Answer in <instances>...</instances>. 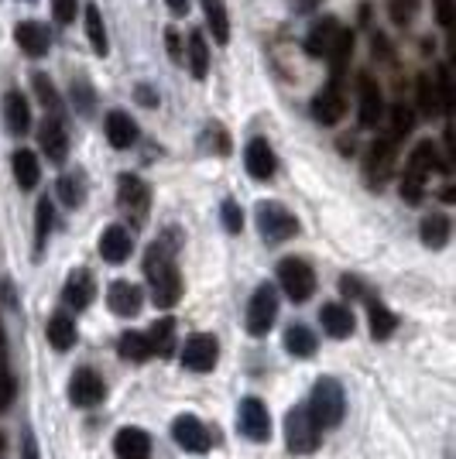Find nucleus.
Wrapping results in <instances>:
<instances>
[{
	"label": "nucleus",
	"mask_w": 456,
	"mask_h": 459,
	"mask_svg": "<svg viewBox=\"0 0 456 459\" xmlns=\"http://www.w3.org/2000/svg\"><path fill=\"white\" fill-rule=\"evenodd\" d=\"M145 274L152 285V299L158 308H171L182 299V274L175 268V247L165 240H154L148 257H145Z\"/></svg>",
	"instance_id": "f257e3e1"
},
{
	"label": "nucleus",
	"mask_w": 456,
	"mask_h": 459,
	"mask_svg": "<svg viewBox=\"0 0 456 459\" xmlns=\"http://www.w3.org/2000/svg\"><path fill=\"white\" fill-rule=\"evenodd\" d=\"M312 425L326 432V429H337L343 421V411H346V402H343V387L333 377H320L316 387H312V398L305 404Z\"/></svg>",
	"instance_id": "f03ea898"
},
{
	"label": "nucleus",
	"mask_w": 456,
	"mask_h": 459,
	"mask_svg": "<svg viewBox=\"0 0 456 459\" xmlns=\"http://www.w3.org/2000/svg\"><path fill=\"white\" fill-rule=\"evenodd\" d=\"M278 285H282V291H285L292 302H309L312 291H316V274L299 257H285L278 264Z\"/></svg>",
	"instance_id": "7ed1b4c3"
},
{
	"label": "nucleus",
	"mask_w": 456,
	"mask_h": 459,
	"mask_svg": "<svg viewBox=\"0 0 456 459\" xmlns=\"http://www.w3.org/2000/svg\"><path fill=\"white\" fill-rule=\"evenodd\" d=\"M117 203H120V212H124L127 220L145 223L148 206H152V189H148V182L137 178V175H120V182H117Z\"/></svg>",
	"instance_id": "20e7f679"
},
{
	"label": "nucleus",
	"mask_w": 456,
	"mask_h": 459,
	"mask_svg": "<svg viewBox=\"0 0 456 459\" xmlns=\"http://www.w3.org/2000/svg\"><path fill=\"white\" fill-rule=\"evenodd\" d=\"M258 230L265 240H288L299 233V220L282 206V203H261L258 206Z\"/></svg>",
	"instance_id": "39448f33"
},
{
	"label": "nucleus",
	"mask_w": 456,
	"mask_h": 459,
	"mask_svg": "<svg viewBox=\"0 0 456 459\" xmlns=\"http://www.w3.org/2000/svg\"><path fill=\"white\" fill-rule=\"evenodd\" d=\"M278 319V291L271 285H261L248 302V333L250 336H265Z\"/></svg>",
	"instance_id": "423d86ee"
},
{
	"label": "nucleus",
	"mask_w": 456,
	"mask_h": 459,
	"mask_svg": "<svg viewBox=\"0 0 456 459\" xmlns=\"http://www.w3.org/2000/svg\"><path fill=\"white\" fill-rule=\"evenodd\" d=\"M285 442H288V449H292V453H299V456L312 453V449L320 446V429L312 425L309 411H305V404H299V408H292V411H288Z\"/></svg>",
	"instance_id": "0eeeda50"
},
{
	"label": "nucleus",
	"mask_w": 456,
	"mask_h": 459,
	"mask_svg": "<svg viewBox=\"0 0 456 459\" xmlns=\"http://www.w3.org/2000/svg\"><path fill=\"white\" fill-rule=\"evenodd\" d=\"M391 172H395V141L378 137L364 154V178H367V186H384Z\"/></svg>",
	"instance_id": "6e6552de"
},
{
	"label": "nucleus",
	"mask_w": 456,
	"mask_h": 459,
	"mask_svg": "<svg viewBox=\"0 0 456 459\" xmlns=\"http://www.w3.org/2000/svg\"><path fill=\"white\" fill-rule=\"evenodd\" d=\"M237 429H241L250 442L271 439V415H267L265 402L244 398V402H241V411H237Z\"/></svg>",
	"instance_id": "1a4fd4ad"
},
{
	"label": "nucleus",
	"mask_w": 456,
	"mask_h": 459,
	"mask_svg": "<svg viewBox=\"0 0 456 459\" xmlns=\"http://www.w3.org/2000/svg\"><path fill=\"white\" fill-rule=\"evenodd\" d=\"M103 394H107V384L103 377L90 370V367H83L73 374V381H69V402L79 404V408H93V404L103 402Z\"/></svg>",
	"instance_id": "9d476101"
},
{
	"label": "nucleus",
	"mask_w": 456,
	"mask_h": 459,
	"mask_svg": "<svg viewBox=\"0 0 456 459\" xmlns=\"http://www.w3.org/2000/svg\"><path fill=\"white\" fill-rule=\"evenodd\" d=\"M216 353H220L216 340L209 333H196L182 346V364L189 367V370H196V374H206V370L216 367Z\"/></svg>",
	"instance_id": "9b49d317"
},
{
	"label": "nucleus",
	"mask_w": 456,
	"mask_h": 459,
	"mask_svg": "<svg viewBox=\"0 0 456 459\" xmlns=\"http://www.w3.org/2000/svg\"><path fill=\"white\" fill-rule=\"evenodd\" d=\"M171 439L179 442L186 453H206L213 436H209V429L196 415H179V419L171 421Z\"/></svg>",
	"instance_id": "f8f14e48"
},
{
	"label": "nucleus",
	"mask_w": 456,
	"mask_h": 459,
	"mask_svg": "<svg viewBox=\"0 0 456 459\" xmlns=\"http://www.w3.org/2000/svg\"><path fill=\"white\" fill-rule=\"evenodd\" d=\"M340 21L337 18H323L312 24V31H309V39H305V52L312 58H329V52H333V45H337V39H340Z\"/></svg>",
	"instance_id": "ddd939ff"
},
{
	"label": "nucleus",
	"mask_w": 456,
	"mask_h": 459,
	"mask_svg": "<svg viewBox=\"0 0 456 459\" xmlns=\"http://www.w3.org/2000/svg\"><path fill=\"white\" fill-rule=\"evenodd\" d=\"M244 165H248L250 178L265 182V178H271L275 169H278V158H275V152L267 148L265 137H254L248 148H244Z\"/></svg>",
	"instance_id": "4468645a"
},
{
	"label": "nucleus",
	"mask_w": 456,
	"mask_h": 459,
	"mask_svg": "<svg viewBox=\"0 0 456 459\" xmlns=\"http://www.w3.org/2000/svg\"><path fill=\"white\" fill-rule=\"evenodd\" d=\"M357 107H361V124L364 127H378V120L384 117V96H381V86L371 76H361V86H357Z\"/></svg>",
	"instance_id": "2eb2a0df"
},
{
	"label": "nucleus",
	"mask_w": 456,
	"mask_h": 459,
	"mask_svg": "<svg viewBox=\"0 0 456 459\" xmlns=\"http://www.w3.org/2000/svg\"><path fill=\"white\" fill-rule=\"evenodd\" d=\"M343 110H346V100L340 93V82H329V86H323L320 93L312 96V117L320 124H337Z\"/></svg>",
	"instance_id": "dca6fc26"
},
{
	"label": "nucleus",
	"mask_w": 456,
	"mask_h": 459,
	"mask_svg": "<svg viewBox=\"0 0 456 459\" xmlns=\"http://www.w3.org/2000/svg\"><path fill=\"white\" fill-rule=\"evenodd\" d=\"M117 459H152V436L145 429H120L114 436Z\"/></svg>",
	"instance_id": "f3484780"
},
{
	"label": "nucleus",
	"mask_w": 456,
	"mask_h": 459,
	"mask_svg": "<svg viewBox=\"0 0 456 459\" xmlns=\"http://www.w3.org/2000/svg\"><path fill=\"white\" fill-rule=\"evenodd\" d=\"M107 302H110V312H114V316L131 319V316H137L141 306H145V295H141V288L131 285V281H114L110 291H107Z\"/></svg>",
	"instance_id": "a211bd4d"
},
{
	"label": "nucleus",
	"mask_w": 456,
	"mask_h": 459,
	"mask_svg": "<svg viewBox=\"0 0 456 459\" xmlns=\"http://www.w3.org/2000/svg\"><path fill=\"white\" fill-rule=\"evenodd\" d=\"M436 169H443V158H439V148L433 144V141H418L416 148H412V154H408V165H405V175H416V178H429V175L436 172ZM446 172V169H443Z\"/></svg>",
	"instance_id": "6ab92c4d"
},
{
	"label": "nucleus",
	"mask_w": 456,
	"mask_h": 459,
	"mask_svg": "<svg viewBox=\"0 0 456 459\" xmlns=\"http://www.w3.org/2000/svg\"><path fill=\"white\" fill-rule=\"evenodd\" d=\"M96 295V285H93V274L90 271H73L69 274V281H66V288H62V302L66 306H73L76 312H83V308L93 302Z\"/></svg>",
	"instance_id": "aec40b11"
},
{
	"label": "nucleus",
	"mask_w": 456,
	"mask_h": 459,
	"mask_svg": "<svg viewBox=\"0 0 456 459\" xmlns=\"http://www.w3.org/2000/svg\"><path fill=\"white\" fill-rule=\"evenodd\" d=\"M100 257L107 264H120L131 257V233L124 227H107L100 237Z\"/></svg>",
	"instance_id": "412c9836"
},
{
	"label": "nucleus",
	"mask_w": 456,
	"mask_h": 459,
	"mask_svg": "<svg viewBox=\"0 0 456 459\" xmlns=\"http://www.w3.org/2000/svg\"><path fill=\"white\" fill-rule=\"evenodd\" d=\"M320 323H323V329L333 340H346L354 333V312L346 306H340V302H326L320 308Z\"/></svg>",
	"instance_id": "4be33fe9"
},
{
	"label": "nucleus",
	"mask_w": 456,
	"mask_h": 459,
	"mask_svg": "<svg viewBox=\"0 0 456 459\" xmlns=\"http://www.w3.org/2000/svg\"><path fill=\"white\" fill-rule=\"evenodd\" d=\"M14 41L31 58H41L48 52V28L39 24V21H21L18 28H14Z\"/></svg>",
	"instance_id": "5701e85b"
},
{
	"label": "nucleus",
	"mask_w": 456,
	"mask_h": 459,
	"mask_svg": "<svg viewBox=\"0 0 456 459\" xmlns=\"http://www.w3.org/2000/svg\"><path fill=\"white\" fill-rule=\"evenodd\" d=\"M4 124H7V131L14 137H21L28 127H31V110H28V100L18 93V90H11V93L4 96Z\"/></svg>",
	"instance_id": "b1692460"
},
{
	"label": "nucleus",
	"mask_w": 456,
	"mask_h": 459,
	"mask_svg": "<svg viewBox=\"0 0 456 459\" xmlns=\"http://www.w3.org/2000/svg\"><path fill=\"white\" fill-rule=\"evenodd\" d=\"M41 152L48 154V161H66V154H69V137H66V127L58 117H48L41 124Z\"/></svg>",
	"instance_id": "393cba45"
},
{
	"label": "nucleus",
	"mask_w": 456,
	"mask_h": 459,
	"mask_svg": "<svg viewBox=\"0 0 456 459\" xmlns=\"http://www.w3.org/2000/svg\"><path fill=\"white\" fill-rule=\"evenodd\" d=\"M107 137H110V144L114 148H131L134 141H137V124L131 120V114H124V110H110L107 114Z\"/></svg>",
	"instance_id": "a878e982"
},
{
	"label": "nucleus",
	"mask_w": 456,
	"mask_h": 459,
	"mask_svg": "<svg viewBox=\"0 0 456 459\" xmlns=\"http://www.w3.org/2000/svg\"><path fill=\"white\" fill-rule=\"evenodd\" d=\"M11 165H14V182H18L21 189H35V186H39L41 165H39V154H35V152L21 148V152H14Z\"/></svg>",
	"instance_id": "bb28decb"
},
{
	"label": "nucleus",
	"mask_w": 456,
	"mask_h": 459,
	"mask_svg": "<svg viewBox=\"0 0 456 459\" xmlns=\"http://www.w3.org/2000/svg\"><path fill=\"white\" fill-rule=\"evenodd\" d=\"M316 346H320V340H316V333L309 329V325L295 323L285 329V350L292 353V357H299V360H305V357H312L316 353Z\"/></svg>",
	"instance_id": "cd10ccee"
},
{
	"label": "nucleus",
	"mask_w": 456,
	"mask_h": 459,
	"mask_svg": "<svg viewBox=\"0 0 456 459\" xmlns=\"http://www.w3.org/2000/svg\"><path fill=\"white\" fill-rule=\"evenodd\" d=\"M418 237H422V244L425 247H433V250H439V247H446L450 244V216H425L422 220V227H418Z\"/></svg>",
	"instance_id": "c85d7f7f"
},
{
	"label": "nucleus",
	"mask_w": 456,
	"mask_h": 459,
	"mask_svg": "<svg viewBox=\"0 0 456 459\" xmlns=\"http://www.w3.org/2000/svg\"><path fill=\"white\" fill-rule=\"evenodd\" d=\"M86 39H90L96 56L107 58V52H110V39H107L103 14H100V7H96V4H86Z\"/></svg>",
	"instance_id": "c756f323"
},
{
	"label": "nucleus",
	"mask_w": 456,
	"mask_h": 459,
	"mask_svg": "<svg viewBox=\"0 0 456 459\" xmlns=\"http://www.w3.org/2000/svg\"><path fill=\"white\" fill-rule=\"evenodd\" d=\"M145 340L152 346V357H169L171 350H175V323H171V319L154 323L152 329L145 333Z\"/></svg>",
	"instance_id": "7c9ffc66"
},
{
	"label": "nucleus",
	"mask_w": 456,
	"mask_h": 459,
	"mask_svg": "<svg viewBox=\"0 0 456 459\" xmlns=\"http://www.w3.org/2000/svg\"><path fill=\"white\" fill-rule=\"evenodd\" d=\"M117 353H120L124 360H131V364L152 360V346L145 340V333H124V336L117 340Z\"/></svg>",
	"instance_id": "2f4dec72"
},
{
	"label": "nucleus",
	"mask_w": 456,
	"mask_h": 459,
	"mask_svg": "<svg viewBox=\"0 0 456 459\" xmlns=\"http://www.w3.org/2000/svg\"><path fill=\"white\" fill-rule=\"evenodd\" d=\"M367 323H371V336L374 340H388L399 329V319L391 316V308H384L381 302H367Z\"/></svg>",
	"instance_id": "473e14b6"
},
{
	"label": "nucleus",
	"mask_w": 456,
	"mask_h": 459,
	"mask_svg": "<svg viewBox=\"0 0 456 459\" xmlns=\"http://www.w3.org/2000/svg\"><path fill=\"white\" fill-rule=\"evenodd\" d=\"M186 62H189L192 76L206 79L209 73V45L203 39V31H189V52H186Z\"/></svg>",
	"instance_id": "72a5a7b5"
},
{
	"label": "nucleus",
	"mask_w": 456,
	"mask_h": 459,
	"mask_svg": "<svg viewBox=\"0 0 456 459\" xmlns=\"http://www.w3.org/2000/svg\"><path fill=\"white\" fill-rule=\"evenodd\" d=\"M48 343L56 346V350H73L76 346V323L69 316H56L48 323Z\"/></svg>",
	"instance_id": "f704fd0d"
},
{
	"label": "nucleus",
	"mask_w": 456,
	"mask_h": 459,
	"mask_svg": "<svg viewBox=\"0 0 456 459\" xmlns=\"http://www.w3.org/2000/svg\"><path fill=\"white\" fill-rule=\"evenodd\" d=\"M206 21H209L213 39L220 41V45H227V41H230V18H227L224 0H206Z\"/></svg>",
	"instance_id": "c9c22d12"
},
{
	"label": "nucleus",
	"mask_w": 456,
	"mask_h": 459,
	"mask_svg": "<svg viewBox=\"0 0 456 459\" xmlns=\"http://www.w3.org/2000/svg\"><path fill=\"white\" fill-rule=\"evenodd\" d=\"M350 52H354V31H346L343 28L340 39H337V45H333V52H329V69H333V82L340 79V73L346 69V62H350Z\"/></svg>",
	"instance_id": "e433bc0d"
},
{
	"label": "nucleus",
	"mask_w": 456,
	"mask_h": 459,
	"mask_svg": "<svg viewBox=\"0 0 456 459\" xmlns=\"http://www.w3.org/2000/svg\"><path fill=\"white\" fill-rule=\"evenodd\" d=\"M58 195H62L66 206H83V199H86V178L79 172L62 175V178H58Z\"/></svg>",
	"instance_id": "4c0bfd02"
},
{
	"label": "nucleus",
	"mask_w": 456,
	"mask_h": 459,
	"mask_svg": "<svg viewBox=\"0 0 456 459\" xmlns=\"http://www.w3.org/2000/svg\"><path fill=\"white\" fill-rule=\"evenodd\" d=\"M416 96H418V110L425 117H439L443 107H439V93H436V82L429 76H422L416 82Z\"/></svg>",
	"instance_id": "58836bf2"
},
{
	"label": "nucleus",
	"mask_w": 456,
	"mask_h": 459,
	"mask_svg": "<svg viewBox=\"0 0 456 459\" xmlns=\"http://www.w3.org/2000/svg\"><path fill=\"white\" fill-rule=\"evenodd\" d=\"M436 93H439V107H443V114H450L456 107V96H453V69L450 65H439L436 73Z\"/></svg>",
	"instance_id": "ea45409f"
},
{
	"label": "nucleus",
	"mask_w": 456,
	"mask_h": 459,
	"mask_svg": "<svg viewBox=\"0 0 456 459\" xmlns=\"http://www.w3.org/2000/svg\"><path fill=\"white\" fill-rule=\"evenodd\" d=\"M52 220H56L52 203H48V199H41L39 212H35V244H39V254H41V247H45V240H48V233H52Z\"/></svg>",
	"instance_id": "a19ab883"
},
{
	"label": "nucleus",
	"mask_w": 456,
	"mask_h": 459,
	"mask_svg": "<svg viewBox=\"0 0 456 459\" xmlns=\"http://www.w3.org/2000/svg\"><path fill=\"white\" fill-rule=\"evenodd\" d=\"M412 127H416V114H412L408 107L395 103V107H391V141L401 137V134H408Z\"/></svg>",
	"instance_id": "79ce46f5"
},
{
	"label": "nucleus",
	"mask_w": 456,
	"mask_h": 459,
	"mask_svg": "<svg viewBox=\"0 0 456 459\" xmlns=\"http://www.w3.org/2000/svg\"><path fill=\"white\" fill-rule=\"evenodd\" d=\"M418 11V0H388V14L395 24H408V21L416 18Z\"/></svg>",
	"instance_id": "37998d69"
},
{
	"label": "nucleus",
	"mask_w": 456,
	"mask_h": 459,
	"mask_svg": "<svg viewBox=\"0 0 456 459\" xmlns=\"http://www.w3.org/2000/svg\"><path fill=\"white\" fill-rule=\"evenodd\" d=\"M422 189H425V182L416 178V175H405V178H401V186H399L401 199H405L408 206H418V203H422Z\"/></svg>",
	"instance_id": "c03bdc74"
},
{
	"label": "nucleus",
	"mask_w": 456,
	"mask_h": 459,
	"mask_svg": "<svg viewBox=\"0 0 456 459\" xmlns=\"http://www.w3.org/2000/svg\"><path fill=\"white\" fill-rule=\"evenodd\" d=\"M224 227H227L230 233H241V230H244V210H241L233 199L224 203Z\"/></svg>",
	"instance_id": "a18cd8bd"
},
{
	"label": "nucleus",
	"mask_w": 456,
	"mask_h": 459,
	"mask_svg": "<svg viewBox=\"0 0 456 459\" xmlns=\"http://www.w3.org/2000/svg\"><path fill=\"white\" fill-rule=\"evenodd\" d=\"M35 90H39V100L48 107V110H58V96H56V86H52V79L48 76H35Z\"/></svg>",
	"instance_id": "49530a36"
},
{
	"label": "nucleus",
	"mask_w": 456,
	"mask_h": 459,
	"mask_svg": "<svg viewBox=\"0 0 456 459\" xmlns=\"http://www.w3.org/2000/svg\"><path fill=\"white\" fill-rule=\"evenodd\" d=\"M52 14H56L58 24H69L76 18V0H52Z\"/></svg>",
	"instance_id": "de8ad7c7"
},
{
	"label": "nucleus",
	"mask_w": 456,
	"mask_h": 459,
	"mask_svg": "<svg viewBox=\"0 0 456 459\" xmlns=\"http://www.w3.org/2000/svg\"><path fill=\"white\" fill-rule=\"evenodd\" d=\"M165 45H169L171 62H175V65H182V62H186V48H182V41H179V31H175V28L165 31Z\"/></svg>",
	"instance_id": "09e8293b"
},
{
	"label": "nucleus",
	"mask_w": 456,
	"mask_h": 459,
	"mask_svg": "<svg viewBox=\"0 0 456 459\" xmlns=\"http://www.w3.org/2000/svg\"><path fill=\"white\" fill-rule=\"evenodd\" d=\"M439 28H453V0H433Z\"/></svg>",
	"instance_id": "8fccbe9b"
},
{
	"label": "nucleus",
	"mask_w": 456,
	"mask_h": 459,
	"mask_svg": "<svg viewBox=\"0 0 456 459\" xmlns=\"http://www.w3.org/2000/svg\"><path fill=\"white\" fill-rule=\"evenodd\" d=\"M11 402H14V377L0 367V408H7Z\"/></svg>",
	"instance_id": "3c124183"
},
{
	"label": "nucleus",
	"mask_w": 456,
	"mask_h": 459,
	"mask_svg": "<svg viewBox=\"0 0 456 459\" xmlns=\"http://www.w3.org/2000/svg\"><path fill=\"white\" fill-rule=\"evenodd\" d=\"M340 291L346 295V299H357V295H364L361 281H357V278H350V274H346V278H340Z\"/></svg>",
	"instance_id": "603ef678"
},
{
	"label": "nucleus",
	"mask_w": 456,
	"mask_h": 459,
	"mask_svg": "<svg viewBox=\"0 0 456 459\" xmlns=\"http://www.w3.org/2000/svg\"><path fill=\"white\" fill-rule=\"evenodd\" d=\"M137 100L148 103V107H158V93H152L148 86H137Z\"/></svg>",
	"instance_id": "864d4df0"
},
{
	"label": "nucleus",
	"mask_w": 456,
	"mask_h": 459,
	"mask_svg": "<svg viewBox=\"0 0 456 459\" xmlns=\"http://www.w3.org/2000/svg\"><path fill=\"white\" fill-rule=\"evenodd\" d=\"M169 11L171 14H186L189 11V0H169Z\"/></svg>",
	"instance_id": "5fc2aeb1"
},
{
	"label": "nucleus",
	"mask_w": 456,
	"mask_h": 459,
	"mask_svg": "<svg viewBox=\"0 0 456 459\" xmlns=\"http://www.w3.org/2000/svg\"><path fill=\"white\" fill-rule=\"evenodd\" d=\"M24 459H39V453H35V439H31V436H24Z\"/></svg>",
	"instance_id": "6e6d98bb"
},
{
	"label": "nucleus",
	"mask_w": 456,
	"mask_h": 459,
	"mask_svg": "<svg viewBox=\"0 0 456 459\" xmlns=\"http://www.w3.org/2000/svg\"><path fill=\"white\" fill-rule=\"evenodd\" d=\"M0 346H4V333H0Z\"/></svg>",
	"instance_id": "4d7b16f0"
},
{
	"label": "nucleus",
	"mask_w": 456,
	"mask_h": 459,
	"mask_svg": "<svg viewBox=\"0 0 456 459\" xmlns=\"http://www.w3.org/2000/svg\"><path fill=\"white\" fill-rule=\"evenodd\" d=\"M24 4H31V0H24Z\"/></svg>",
	"instance_id": "13d9d810"
},
{
	"label": "nucleus",
	"mask_w": 456,
	"mask_h": 459,
	"mask_svg": "<svg viewBox=\"0 0 456 459\" xmlns=\"http://www.w3.org/2000/svg\"><path fill=\"white\" fill-rule=\"evenodd\" d=\"M0 446H4V442H0Z\"/></svg>",
	"instance_id": "bf43d9fd"
}]
</instances>
